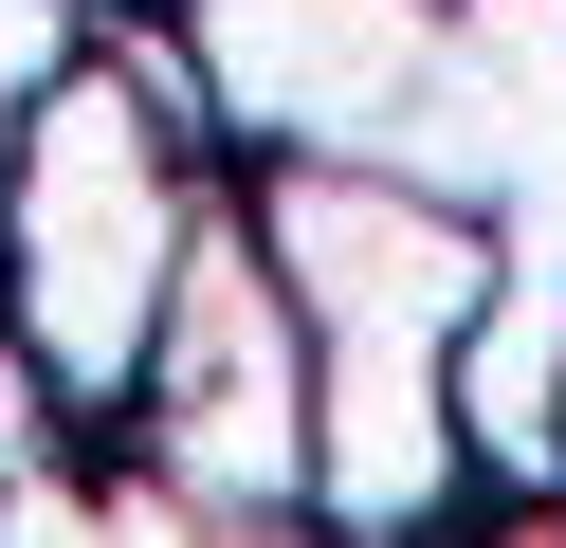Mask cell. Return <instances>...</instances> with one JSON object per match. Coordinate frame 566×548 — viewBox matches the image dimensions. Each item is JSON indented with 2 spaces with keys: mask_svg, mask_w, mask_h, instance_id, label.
Masks as SVG:
<instances>
[{
  "mask_svg": "<svg viewBox=\"0 0 566 548\" xmlns=\"http://www.w3.org/2000/svg\"><path fill=\"white\" fill-rule=\"evenodd\" d=\"M238 219H256L274 292L311 329V530H457L475 511V438H457V348H475L493 292V201L384 165V146H274L238 165Z\"/></svg>",
  "mask_w": 566,
  "mask_h": 548,
  "instance_id": "6da1fadb",
  "label": "cell"
},
{
  "mask_svg": "<svg viewBox=\"0 0 566 548\" xmlns=\"http://www.w3.org/2000/svg\"><path fill=\"white\" fill-rule=\"evenodd\" d=\"M220 183L238 146L201 128V73L165 19H92L0 128V348L92 421V457L128 421V365H147L165 275H184Z\"/></svg>",
  "mask_w": 566,
  "mask_h": 548,
  "instance_id": "7a4b0ae2",
  "label": "cell"
},
{
  "mask_svg": "<svg viewBox=\"0 0 566 548\" xmlns=\"http://www.w3.org/2000/svg\"><path fill=\"white\" fill-rule=\"evenodd\" d=\"M111 457H147V475H111L92 530H311V329L274 292L238 183L201 201L184 275H165V329L128 365Z\"/></svg>",
  "mask_w": 566,
  "mask_h": 548,
  "instance_id": "3957f363",
  "label": "cell"
},
{
  "mask_svg": "<svg viewBox=\"0 0 566 548\" xmlns=\"http://www.w3.org/2000/svg\"><path fill=\"white\" fill-rule=\"evenodd\" d=\"M439 19L457 0H165V37L201 73V128L238 165H274V146H402L420 73H439Z\"/></svg>",
  "mask_w": 566,
  "mask_h": 548,
  "instance_id": "277c9868",
  "label": "cell"
},
{
  "mask_svg": "<svg viewBox=\"0 0 566 548\" xmlns=\"http://www.w3.org/2000/svg\"><path fill=\"white\" fill-rule=\"evenodd\" d=\"M74 37H92L74 0H0V128H19V92H38V73L74 55Z\"/></svg>",
  "mask_w": 566,
  "mask_h": 548,
  "instance_id": "5b68a950",
  "label": "cell"
},
{
  "mask_svg": "<svg viewBox=\"0 0 566 548\" xmlns=\"http://www.w3.org/2000/svg\"><path fill=\"white\" fill-rule=\"evenodd\" d=\"M74 19H165V0H74Z\"/></svg>",
  "mask_w": 566,
  "mask_h": 548,
  "instance_id": "8992f818",
  "label": "cell"
},
{
  "mask_svg": "<svg viewBox=\"0 0 566 548\" xmlns=\"http://www.w3.org/2000/svg\"><path fill=\"white\" fill-rule=\"evenodd\" d=\"M548 494H566V421H548Z\"/></svg>",
  "mask_w": 566,
  "mask_h": 548,
  "instance_id": "52a82bcc",
  "label": "cell"
}]
</instances>
